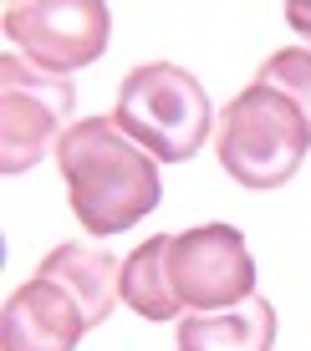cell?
<instances>
[{
  "label": "cell",
  "mask_w": 311,
  "mask_h": 351,
  "mask_svg": "<svg viewBox=\"0 0 311 351\" xmlns=\"http://www.w3.org/2000/svg\"><path fill=\"white\" fill-rule=\"evenodd\" d=\"M270 346H276V306L266 295L178 321V351H270Z\"/></svg>",
  "instance_id": "cell-9"
},
{
  "label": "cell",
  "mask_w": 311,
  "mask_h": 351,
  "mask_svg": "<svg viewBox=\"0 0 311 351\" xmlns=\"http://www.w3.org/2000/svg\"><path fill=\"white\" fill-rule=\"evenodd\" d=\"M169 245L174 234H153L123 260V300L148 321H169L174 311H184L169 285Z\"/></svg>",
  "instance_id": "cell-10"
},
{
  "label": "cell",
  "mask_w": 311,
  "mask_h": 351,
  "mask_svg": "<svg viewBox=\"0 0 311 351\" xmlns=\"http://www.w3.org/2000/svg\"><path fill=\"white\" fill-rule=\"evenodd\" d=\"M56 163H62L77 224L97 239L143 224V214H153L163 199L153 158L113 117H77L56 143Z\"/></svg>",
  "instance_id": "cell-1"
},
{
  "label": "cell",
  "mask_w": 311,
  "mask_h": 351,
  "mask_svg": "<svg viewBox=\"0 0 311 351\" xmlns=\"http://www.w3.org/2000/svg\"><path fill=\"white\" fill-rule=\"evenodd\" d=\"M36 275L56 280L71 300H77V311H82V321H87V331L113 316L117 295H123V260H113L102 245H82V239H71V245H56L51 255L36 265Z\"/></svg>",
  "instance_id": "cell-8"
},
{
  "label": "cell",
  "mask_w": 311,
  "mask_h": 351,
  "mask_svg": "<svg viewBox=\"0 0 311 351\" xmlns=\"http://www.w3.org/2000/svg\"><path fill=\"white\" fill-rule=\"evenodd\" d=\"M5 36L46 77H71L107 51L113 10L102 0H21L0 10Z\"/></svg>",
  "instance_id": "cell-4"
},
{
  "label": "cell",
  "mask_w": 311,
  "mask_h": 351,
  "mask_svg": "<svg viewBox=\"0 0 311 351\" xmlns=\"http://www.w3.org/2000/svg\"><path fill=\"white\" fill-rule=\"evenodd\" d=\"M306 148H311V128L281 92L250 82L240 97L224 102L220 148L214 153H220V168L240 189H255V193L281 189L301 168Z\"/></svg>",
  "instance_id": "cell-3"
},
{
  "label": "cell",
  "mask_w": 311,
  "mask_h": 351,
  "mask_svg": "<svg viewBox=\"0 0 311 351\" xmlns=\"http://www.w3.org/2000/svg\"><path fill=\"white\" fill-rule=\"evenodd\" d=\"M113 123L159 163H189L209 138L214 107L199 77L174 62H143L117 87Z\"/></svg>",
  "instance_id": "cell-2"
},
{
  "label": "cell",
  "mask_w": 311,
  "mask_h": 351,
  "mask_svg": "<svg viewBox=\"0 0 311 351\" xmlns=\"http://www.w3.org/2000/svg\"><path fill=\"white\" fill-rule=\"evenodd\" d=\"M71 107L77 92L67 77H46L21 56H0V168L26 173L56 153Z\"/></svg>",
  "instance_id": "cell-5"
},
{
  "label": "cell",
  "mask_w": 311,
  "mask_h": 351,
  "mask_svg": "<svg viewBox=\"0 0 311 351\" xmlns=\"http://www.w3.org/2000/svg\"><path fill=\"white\" fill-rule=\"evenodd\" d=\"M169 285L184 311H230L255 295V260L235 224H199L174 234Z\"/></svg>",
  "instance_id": "cell-6"
},
{
  "label": "cell",
  "mask_w": 311,
  "mask_h": 351,
  "mask_svg": "<svg viewBox=\"0 0 311 351\" xmlns=\"http://www.w3.org/2000/svg\"><path fill=\"white\" fill-rule=\"evenodd\" d=\"M255 82L270 87V92H281L311 128V51L306 46H281L276 56H266V66L255 71Z\"/></svg>",
  "instance_id": "cell-11"
},
{
  "label": "cell",
  "mask_w": 311,
  "mask_h": 351,
  "mask_svg": "<svg viewBox=\"0 0 311 351\" xmlns=\"http://www.w3.org/2000/svg\"><path fill=\"white\" fill-rule=\"evenodd\" d=\"M82 331L87 321H82L77 300L46 275L10 290L5 311H0V351H77Z\"/></svg>",
  "instance_id": "cell-7"
},
{
  "label": "cell",
  "mask_w": 311,
  "mask_h": 351,
  "mask_svg": "<svg viewBox=\"0 0 311 351\" xmlns=\"http://www.w3.org/2000/svg\"><path fill=\"white\" fill-rule=\"evenodd\" d=\"M286 21H291V26L311 41V5H296V0H291V5H286Z\"/></svg>",
  "instance_id": "cell-12"
}]
</instances>
